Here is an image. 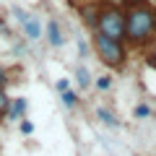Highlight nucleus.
<instances>
[{
    "label": "nucleus",
    "mask_w": 156,
    "mask_h": 156,
    "mask_svg": "<svg viewBox=\"0 0 156 156\" xmlns=\"http://www.w3.org/2000/svg\"><path fill=\"white\" fill-rule=\"evenodd\" d=\"M156 29V16L151 5H140V8H130L125 13V39L130 44H143L148 42V37Z\"/></svg>",
    "instance_id": "f257e3e1"
},
{
    "label": "nucleus",
    "mask_w": 156,
    "mask_h": 156,
    "mask_svg": "<svg viewBox=\"0 0 156 156\" xmlns=\"http://www.w3.org/2000/svg\"><path fill=\"white\" fill-rule=\"evenodd\" d=\"M96 31L104 34L109 39H117L122 42L125 39V11L117 5H104L99 8V16H96Z\"/></svg>",
    "instance_id": "f03ea898"
},
{
    "label": "nucleus",
    "mask_w": 156,
    "mask_h": 156,
    "mask_svg": "<svg viewBox=\"0 0 156 156\" xmlns=\"http://www.w3.org/2000/svg\"><path fill=\"white\" fill-rule=\"evenodd\" d=\"M94 50H96V55H99V60L104 62V65H109V68H122L125 57H128L122 42L109 39V37H104V34H99V31L94 34Z\"/></svg>",
    "instance_id": "7ed1b4c3"
},
{
    "label": "nucleus",
    "mask_w": 156,
    "mask_h": 156,
    "mask_svg": "<svg viewBox=\"0 0 156 156\" xmlns=\"http://www.w3.org/2000/svg\"><path fill=\"white\" fill-rule=\"evenodd\" d=\"M21 29H23V37H26L29 42H37V39H42V21H39L34 13H29V16L21 21Z\"/></svg>",
    "instance_id": "20e7f679"
},
{
    "label": "nucleus",
    "mask_w": 156,
    "mask_h": 156,
    "mask_svg": "<svg viewBox=\"0 0 156 156\" xmlns=\"http://www.w3.org/2000/svg\"><path fill=\"white\" fill-rule=\"evenodd\" d=\"M47 44L50 47H62L65 44V37H62V29H60V23L55 21V18H50L47 21Z\"/></svg>",
    "instance_id": "39448f33"
},
{
    "label": "nucleus",
    "mask_w": 156,
    "mask_h": 156,
    "mask_svg": "<svg viewBox=\"0 0 156 156\" xmlns=\"http://www.w3.org/2000/svg\"><path fill=\"white\" fill-rule=\"evenodd\" d=\"M26 99L23 96H18V99H13L11 101V107H8V117L11 120H23V115H26Z\"/></svg>",
    "instance_id": "423d86ee"
},
{
    "label": "nucleus",
    "mask_w": 156,
    "mask_h": 156,
    "mask_svg": "<svg viewBox=\"0 0 156 156\" xmlns=\"http://www.w3.org/2000/svg\"><path fill=\"white\" fill-rule=\"evenodd\" d=\"M96 117H99L101 122L107 125V128H120V122H117V117L112 115L109 109H104V107H99V109H96Z\"/></svg>",
    "instance_id": "0eeeda50"
},
{
    "label": "nucleus",
    "mask_w": 156,
    "mask_h": 156,
    "mask_svg": "<svg viewBox=\"0 0 156 156\" xmlns=\"http://www.w3.org/2000/svg\"><path fill=\"white\" fill-rule=\"evenodd\" d=\"M76 81H78V86L81 89H86V86H91V73H89V68H76Z\"/></svg>",
    "instance_id": "6e6552de"
},
{
    "label": "nucleus",
    "mask_w": 156,
    "mask_h": 156,
    "mask_svg": "<svg viewBox=\"0 0 156 156\" xmlns=\"http://www.w3.org/2000/svg\"><path fill=\"white\" fill-rule=\"evenodd\" d=\"M81 13H83V21L89 23V26H96V16H99V8L96 5H86Z\"/></svg>",
    "instance_id": "1a4fd4ad"
},
{
    "label": "nucleus",
    "mask_w": 156,
    "mask_h": 156,
    "mask_svg": "<svg viewBox=\"0 0 156 156\" xmlns=\"http://www.w3.org/2000/svg\"><path fill=\"white\" fill-rule=\"evenodd\" d=\"M60 99H62V104H65L68 109H73V107L78 104V94H76V91H70V89H68V91H62V94H60Z\"/></svg>",
    "instance_id": "9d476101"
},
{
    "label": "nucleus",
    "mask_w": 156,
    "mask_h": 156,
    "mask_svg": "<svg viewBox=\"0 0 156 156\" xmlns=\"http://www.w3.org/2000/svg\"><path fill=\"white\" fill-rule=\"evenodd\" d=\"M8 107H11V96L5 94V89H0V117L8 115Z\"/></svg>",
    "instance_id": "9b49d317"
},
{
    "label": "nucleus",
    "mask_w": 156,
    "mask_h": 156,
    "mask_svg": "<svg viewBox=\"0 0 156 156\" xmlns=\"http://www.w3.org/2000/svg\"><path fill=\"white\" fill-rule=\"evenodd\" d=\"M148 115H151V107L148 104H138V107H135V117H138V120H146Z\"/></svg>",
    "instance_id": "f8f14e48"
},
{
    "label": "nucleus",
    "mask_w": 156,
    "mask_h": 156,
    "mask_svg": "<svg viewBox=\"0 0 156 156\" xmlns=\"http://www.w3.org/2000/svg\"><path fill=\"white\" fill-rule=\"evenodd\" d=\"M109 86H112V78H109V76H101V78H96V89H99V91H107Z\"/></svg>",
    "instance_id": "ddd939ff"
},
{
    "label": "nucleus",
    "mask_w": 156,
    "mask_h": 156,
    "mask_svg": "<svg viewBox=\"0 0 156 156\" xmlns=\"http://www.w3.org/2000/svg\"><path fill=\"white\" fill-rule=\"evenodd\" d=\"M122 5H125V8L130 11V8H140V5H148V0H122Z\"/></svg>",
    "instance_id": "4468645a"
},
{
    "label": "nucleus",
    "mask_w": 156,
    "mask_h": 156,
    "mask_svg": "<svg viewBox=\"0 0 156 156\" xmlns=\"http://www.w3.org/2000/svg\"><path fill=\"white\" fill-rule=\"evenodd\" d=\"M21 133H23V135H31V133H34V122H29V120H21Z\"/></svg>",
    "instance_id": "2eb2a0df"
},
{
    "label": "nucleus",
    "mask_w": 156,
    "mask_h": 156,
    "mask_svg": "<svg viewBox=\"0 0 156 156\" xmlns=\"http://www.w3.org/2000/svg\"><path fill=\"white\" fill-rule=\"evenodd\" d=\"M68 89H70V81H68V78H60V81H57V91L62 94V91H68Z\"/></svg>",
    "instance_id": "dca6fc26"
},
{
    "label": "nucleus",
    "mask_w": 156,
    "mask_h": 156,
    "mask_svg": "<svg viewBox=\"0 0 156 156\" xmlns=\"http://www.w3.org/2000/svg\"><path fill=\"white\" fill-rule=\"evenodd\" d=\"M5 83H8V73H5V68L0 65V89H5Z\"/></svg>",
    "instance_id": "f3484780"
},
{
    "label": "nucleus",
    "mask_w": 156,
    "mask_h": 156,
    "mask_svg": "<svg viewBox=\"0 0 156 156\" xmlns=\"http://www.w3.org/2000/svg\"><path fill=\"white\" fill-rule=\"evenodd\" d=\"M148 62H151V65H156V44H154V50H151V57H148Z\"/></svg>",
    "instance_id": "a211bd4d"
},
{
    "label": "nucleus",
    "mask_w": 156,
    "mask_h": 156,
    "mask_svg": "<svg viewBox=\"0 0 156 156\" xmlns=\"http://www.w3.org/2000/svg\"><path fill=\"white\" fill-rule=\"evenodd\" d=\"M154 16H156V8H154Z\"/></svg>",
    "instance_id": "6ab92c4d"
}]
</instances>
